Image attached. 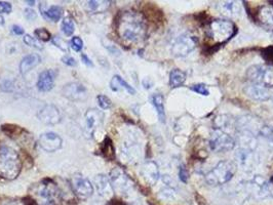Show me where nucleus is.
<instances>
[{"label": "nucleus", "instance_id": "1", "mask_svg": "<svg viewBox=\"0 0 273 205\" xmlns=\"http://www.w3.org/2000/svg\"><path fill=\"white\" fill-rule=\"evenodd\" d=\"M116 33L123 42L128 45H137L147 37V21L138 11H122L116 19Z\"/></svg>", "mask_w": 273, "mask_h": 205}, {"label": "nucleus", "instance_id": "2", "mask_svg": "<svg viewBox=\"0 0 273 205\" xmlns=\"http://www.w3.org/2000/svg\"><path fill=\"white\" fill-rule=\"evenodd\" d=\"M29 193L36 205H61L63 201L62 191L51 179H43L32 185Z\"/></svg>", "mask_w": 273, "mask_h": 205}, {"label": "nucleus", "instance_id": "3", "mask_svg": "<svg viewBox=\"0 0 273 205\" xmlns=\"http://www.w3.org/2000/svg\"><path fill=\"white\" fill-rule=\"evenodd\" d=\"M22 160L16 150L8 146H0V178L12 181L22 170Z\"/></svg>", "mask_w": 273, "mask_h": 205}, {"label": "nucleus", "instance_id": "4", "mask_svg": "<svg viewBox=\"0 0 273 205\" xmlns=\"http://www.w3.org/2000/svg\"><path fill=\"white\" fill-rule=\"evenodd\" d=\"M237 33V27L235 24L227 19H216L210 22L208 27L209 37L221 46L232 39Z\"/></svg>", "mask_w": 273, "mask_h": 205}, {"label": "nucleus", "instance_id": "5", "mask_svg": "<svg viewBox=\"0 0 273 205\" xmlns=\"http://www.w3.org/2000/svg\"><path fill=\"white\" fill-rule=\"evenodd\" d=\"M236 169V164L232 161L222 160L207 173L206 181L211 186H222L232 180Z\"/></svg>", "mask_w": 273, "mask_h": 205}, {"label": "nucleus", "instance_id": "6", "mask_svg": "<svg viewBox=\"0 0 273 205\" xmlns=\"http://www.w3.org/2000/svg\"><path fill=\"white\" fill-rule=\"evenodd\" d=\"M109 180L112 185L113 191L118 195L128 196L133 192L134 183L120 167H115L111 170Z\"/></svg>", "mask_w": 273, "mask_h": 205}, {"label": "nucleus", "instance_id": "7", "mask_svg": "<svg viewBox=\"0 0 273 205\" xmlns=\"http://www.w3.org/2000/svg\"><path fill=\"white\" fill-rule=\"evenodd\" d=\"M198 39L190 33H183L171 43L170 51L176 57H185L189 55L197 47Z\"/></svg>", "mask_w": 273, "mask_h": 205}, {"label": "nucleus", "instance_id": "8", "mask_svg": "<svg viewBox=\"0 0 273 205\" xmlns=\"http://www.w3.org/2000/svg\"><path fill=\"white\" fill-rule=\"evenodd\" d=\"M248 79L254 83L266 87L273 86V66L253 65L247 70Z\"/></svg>", "mask_w": 273, "mask_h": 205}, {"label": "nucleus", "instance_id": "9", "mask_svg": "<svg viewBox=\"0 0 273 205\" xmlns=\"http://www.w3.org/2000/svg\"><path fill=\"white\" fill-rule=\"evenodd\" d=\"M209 145L214 152L225 153L234 149L235 140L225 130L216 128L211 135Z\"/></svg>", "mask_w": 273, "mask_h": 205}, {"label": "nucleus", "instance_id": "10", "mask_svg": "<svg viewBox=\"0 0 273 205\" xmlns=\"http://www.w3.org/2000/svg\"><path fill=\"white\" fill-rule=\"evenodd\" d=\"M104 114L98 109H89L84 115V135L86 138L92 139L96 130L102 125Z\"/></svg>", "mask_w": 273, "mask_h": 205}, {"label": "nucleus", "instance_id": "11", "mask_svg": "<svg viewBox=\"0 0 273 205\" xmlns=\"http://www.w3.org/2000/svg\"><path fill=\"white\" fill-rule=\"evenodd\" d=\"M71 186L75 195L80 199H88L94 193V187L92 183L80 173H76L72 177Z\"/></svg>", "mask_w": 273, "mask_h": 205}, {"label": "nucleus", "instance_id": "12", "mask_svg": "<svg viewBox=\"0 0 273 205\" xmlns=\"http://www.w3.org/2000/svg\"><path fill=\"white\" fill-rule=\"evenodd\" d=\"M38 145L43 151L53 153L62 148L63 141L59 135L50 131V133H45L39 137Z\"/></svg>", "mask_w": 273, "mask_h": 205}, {"label": "nucleus", "instance_id": "13", "mask_svg": "<svg viewBox=\"0 0 273 205\" xmlns=\"http://www.w3.org/2000/svg\"><path fill=\"white\" fill-rule=\"evenodd\" d=\"M243 92L247 95V97L256 102H266L273 97V93L269 87L254 83L246 85Z\"/></svg>", "mask_w": 273, "mask_h": 205}, {"label": "nucleus", "instance_id": "14", "mask_svg": "<svg viewBox=\"0 0 273 205\" xmlns=\"http://www.w3.org/2000/svg\"><path fill=\"white\" fill-rule=\"evenodd\" d=\"M38 118L41 122L48 125H55L61 122V113L55 106L47 105L38 112Z\"/></svg>", "mask_w": 273, "mask_h": 205}, {"label": "nucleus", "instance_id": "15", "mask_svg": "<svg viewBox=\"0 0 273 205\" xmlns=\"http://www.w3.org/2000/svg\"><path fill=\"white\" fill-rule=\"evenodd\" d=\"M63 95L70 101H83L88 97V91L78 82H70L63 87Z\"/></svg>", "mask_w": 273, "mask_h": 205}, {"label": "nucleus", "instance_id": "16", "mask_svg": "<svg viewBox=\"0 0 273 205\" xmlns=\"http://www.w3.org/2000/svg\"><path fill=\"white\" fill-rule=\"evenodd\" d=\"M141 177L149 186H154L160 180V169L154 161H148L144 163L140 170Z\"/></svg>", "mask_w": 273, "mask_h": 205}, {"label": "nucleus", "instance_id": "17", "mask_svg": "<svg viewBox=\"0 0 273 205\" xmlns=\"http://www.w3.org/2000/svg\"><path fill=\"white\" fill-rule=\"evenodd\" d=\"M251 186L253 193L257 198H267L273 196V189L261 175H256V178L251 183Z\"/></svg>", "mask_w": 273, "mask_h": 205}, {"label": "nucleus", "instance_id": "18", "mask_svg": "<svg viewBox=\"0 0 273 205\" xmlns=\"http://www.w3.org/2000/svg\"><path fill=\"white\" fill-rule=\"evenodd\" d=\"M56 78V72L53 69L42 71L37 80V89L42 93H48L52 91L55 86V81Z\"/></svg>", "mask_w": 273, "mask_h": 205}, {"label": "nucleus", "instance_id": "19", "mask_svg": "<svg viewBox=\"0 0 273 205\" xmlns=\"http://www.w3.org/2000/svg\"><path fill=\"white\" fill-rule=\"evenodd\" d=\"M256 21L258 24H260L265 29H273V7L263 5L260 6L256 13Z\"/></svg>", "mask_w": 273, "mask_h": 205}, {"label": "nucleus", "instance_id": "20", "mask_svg": "<svg viewBox=\"0 0 273 205\" xmlns=\"http://www.w3.org/2000/svg\"><path fill=\"white\" fill-rule=\"evenodd\" d=\"M94 183L96 185V189L100 196H102L106 199L112 198L114 191L109 178H107L104 174H99L95 178Z\"/></svg>", "mask_w": 273, "mask_h": 205}, {"label": "nucleus", "instance_id": "21", "mask_svg": "<svg viewBox=\"0 0 273 205\" xmlns=\"http://www.w3.org/2000/svg\"><path fill=\"white\" fill-rule=\"evenodd\" d=\"M39 8L42 16L52 22H57L63 16V8L59 5L48 6L46 3H42Z\"/></svg>", "mask_w": 273, "mask_h": 205}, {"label": "nucleus", "instance_id": "22", "mask_svg": "<svg viewBox=\"0 0 273 205\" xmlns=\"http://www.w3.org/2000/svg\"><path fill=\"white\" fill-rule=\"evenodd\" d=\"M41 63L40 55L36 53H30L26 56H24L20 64V72L22 75H26L27 73L30 72L32 69H34L36 66H38Z\"/></svg>", "mask_w": 273, "mask_h": 205}, {"label": "nucleus", "instance_id": "23", "mask_svg": "<svg viewBox=\"0 0 273 205\" xmlns=\"http://www.w3.org/2000/svg\"><path fill=\"white\" fill-rule=\"evenodd\" d=\"M110 87L113 92H118L120 90H124L129 95H136V90L132 85H129L125 80H123L120 76L115 75L112 77L110 81Z\"/></svg>", "mask_w": 273, "mask_h": 205}, {"label": "nucleus", "instance_id": "24", "mask_svg": "<svg viewBox=\"0 0 273 205\" xmlns=\"http://www.w3.org/2000/svg\"><path fill=\"white\" fill-rule=\"evenodd\" d=\"M151 102H152L153 107L156 110L158 119H160L161 122L164 123L165 122V118H166V115H165V108H164V97L161 94H154L151 97Z\"/></svg>", "mask_w": 273, "mask_h": 205}, {"label": "nucleus", "instance_id": "25", "mask_svg": "<svg viewBox=\"0 0 273 205\" xmlns=\"http://www.w3.org/2000/svg\"><path fill=\"white\" fill-rule=\"evenodd\" d=\"M186 74L185 72L181 71L180 69H172L169 73V86L171 89H179L183 86L186 82Z\"/></svg>", "mask_w": 273, "mask_h": 205}, {"label": "nucleus", "instance_id": "26", "mask_svg": "<svg viewBox=\"0 0 273 205\" xmlns=\"http://www.w3.org/2000/svg\"><path fill=\"white\" fill-rule=\"evenodd\" d=\"M100 152L102 154V156L104 158H106L109 161L114 160L115 158V149L113 143L111 141V139L109 137H106L105 140L103 141V143L101 144V148H100Z\"/></svg>", "mask_w": 273, "mask_h": 205}, {"label": "nucleus", "instance_id": "27", "mask_svg": "<svg viewBox=\"0 0 273 205\" xmlns=\"http://www.w3.org/2000/svg\"><path fill=\"white\" fill-rule=\"evenodd\" d=\"M220 11L225 16H237L240 11L239 4L235 1H225L219 4Z\"/></svg>", "mask_w": 273, "mask_h": 205}, {"label": "nucleus", "instance_id": "28", "mask_svg": "<svg viewBox=\"0 0 273 205\" xmlns=\"http://www.w3.org/2000/svg\"><path fill=\"white\" fill-rule=\"evenodd\" d=\"M33 201L30 198L20 197H1L0 205H32Z\"/></svg>", "mask_w": 273, "mask_h": 205}, {"label": "nucleus", "instance_id": "29", "mask_svg": "<svg viewBox=\"0 0 273 205\" xmlns=\"http://www.w3.org/2000/svg\"><path fill=\"white\" fill-rule=\"evenodd\" d=\"M110 6V1H92L86 2V9L92 12H103Z\"/></svg>", "mask_w": 273, "mask_h": 205}, {"label": "nucleus", "instance_id": "30", "mask_svg": "<svg viewBox=\"0 0 273 205\" xmlns=\"http://www.w3.org/2000/svg\"><path fill=\"white\" fill-rule=\"evenodd\" d=\"M61 28H62V32L70 37L73 35L74 31H75V23H74V20L70 18V17H67L63 20L62 22V25H61Z\"/></svg>", "mask_w": 273, "mask_h": 205}, {"label": "nucleus", "instance_id": "31", "mask_svg": "<svg viewBox=\"0 0 273 205\" xmlns=\"http://www.w3.org/2000/svg\"><path fill=\"white\" fill-rule=\"evenodd\" d=\"M35 36L37 37V39L39 41H43V42H48L52 39V34L51 32L46 28H38L34 31Z\"/></svg>", "mask_w": 273, "mask_h": 205}, {"label": "nucleus", "instance_id": "32", "mask_svg": "<svg viewBox=\"0 0 273 205\" xmlns=\"http://www.w3.org/2000/svg\"><path fill=\"white\" fill-rule=\"evenodd\" d=\"M23 40H24V42L26 43V45L29 46V47L34 48L36 50H42L43 49V46L41 45L40 41L37 38H35V37H32L30 35L26 34V35H24Z\"/></svg>", "mask_w": 273, "mask_h": 205}, {"label": "nucleus", "instance_id": "33", "mask_svg": "<svg viewBox=\"0 0 273 205\" xmlns=\"http://www.w3.org/2000/svg\"><path fill=\"white\" fill-rule=\"evenodd\" d=\"M190 90L193 91L194 93L198 94V95H201L204 97H208L210 95V91H209V87L204 84V83H198V84H194L190 87Z\"/></svg>", "mask_w": 273, "mask_h": 205}, {"label": "nucleus", "instance_id": "34", "mask_svg": "<svg viewBox=\"0 0 273 205\" xmlns=\"http://www.w3.org/2000/svg\"><path fill=\"white\" fill-rule=\"evenodd\" d=\"M97 100H98V104L100 106L101 109H103V110H108L112 107V102L111 100L104 96V95H99L97 97Z\"/></svg>", "mask_w": 273, "mask_h": 205}, {"label": "nucleus", "instance_id": "35", "mask_svg": "<svg viewBox=\"0 0 273 205\" xmlns=\"http://www.w3.org/2000/svg\"><path fill=\"white\" fill-rule=\"evenodd\" d=\"M160 196L164 199V200H171L175 198V192H174V189L172 188H169V187H166L164 189H163L161 193H160Z\"/></svg>", "mask_w": 273, "mask_h": 205}, {"label": "nucleus", "instance_id": "36", "mask_svg": "<svg viewBox=\"0 0 273 205\" xmlns=\"http://www.w3.org/2000/svg\"><path fill=\"white\" fill-rule=\"evenodd\" d=\"M70 45H71V48L73 49L75 51L79 52V51H81V50L83 48V41L80 37L75 36V37H73L71 39Z\"/></svg>", "mask_w": 273, "mask_h": 205}, {"label": "nucleus", "instance_id": "37", "mask_svg": "<svg viewBox=\"0 0 273 205\" xmlns=\"http://www.w3.org/2000/svg\"><path fill=\"white\" fill-rule=\"evenodd\" d=\"M261 53L265 61H267L270 64H273V46L264 49Z\"/></svg>", "mask_w": 273, "mask_h": 205}, {"label": "nucleus", "instance_id": "38", "mask_svg": "<svg viewBox=\"0 0 273 205\" xmlns=\"http://www.w3.org/2000/svg\"><path fill=\"white\" fill-rule=\"evenodd\" d=\"M24 17L28 20V21H34L37 18V13L35 12L34 9L32 8H26L24 10Z\"/></svg>", "mask_w": 273, "mask_h": 205}, {"label": "nucleus", "instance_id": "39", "mask_svg": "<svg viewBox=\"0 0 273 205\" xmlns=\"http://www.w3.org/2000/svg\"><path fill=\"white\" fill-rule=\"evenodd\" d=\"M179 178L183 183H187L189 180V173L188 170L185 168V166H181L179 170Z\"/></svg>", "mask_w": 273, "mask_h": 205}, {"label": "nucleus", "instance_id": "40", "mask_svg": "<svg viewBox=\"0 0 273 205\" xmlns=\"http://www.w3.org/2000/svg\"><path fill=\"white\" fill-rule=\"evenodd\" d=\"M62 62L67 65V66H70V67H75L77 65L76 63V60L73 57V56H70V55H65L62 57Z\"/></svg>", "mask_w": 273, "mask_h": 205}, {"label": "nucleus", "instance_id": "41", "mask_svg": "<svg viewBox=\"0 0 273 205\" xmlns=\"http://www.w3.org/2000/svg\"><path fill=\"white\" fill-rule=\"evenodd\" d=\"M12 7L9 2L0 1V13H9Z\"/></svg>", "mask_w": 273, "mask_h": 205}, {"label": "nucleus", "instance_id": "42", "mask_svg": "<svg viewBox=\"0 0 273 205\" xmlns=\"http://www.w3.org/2000/svg\"><path fill=\"white\" fill-rule=\"evenodd\" d=\"M11 30H12V32L14 34H16V35H24V33H25L24 29L21 26H19V25H13L11 27Z\"/></svg>", "mask_w": 273, "mask_h": 205}, {"label": "nucleus", "instance_id": "43", "mask_svg": "<svg viewBox=\"0 0 273 205\" xmlns=\"http://www.w3.org/2000/svg\"><path fill=\"white\" fill-rule=\"evenodd\" d=\"M81 60H82V62L86 65V66H89V67H94V64H93V62H92V60H91V58H89L88 57V55H86V54H81Z\"/></svg>", "mask_w": 273, "mask_h": 205}, {"label": "nucleus", "instance_id": "44", "mask_svg": "<svg viewBox=\"0 0 273 205\" xmlns=\"http://www.w3.org/2000/svg\"><path fill=\"white\" fill-rule=\"evenodd\" d=\"M263 134H265V135L273 142V128L265 127V128H264V131H263Z\"/></svg>", "mask_w": 273, "mask_h": 205}, {"label": "nucleus", "instance_id": "45", "mask_svg": "<svg viewBox=\"0 0 273 205\" xmlns=\"http://www.w3.org/2000/svg\"><path fill=\"white\" fill-rule=\"evenodd\" d=\"M109 205H126V204H125L124 202L120 201V200H116V199H115V200H112V201L110 202Z\"/></svg>", "mask_w": 273, "mask_h": 205}, {"label": "nucleus", "instance_id": "46", "mask_svg": "<svg viewBox=\"0 0 273 205\" xmlns=\"http://www.w3.org/2000/svg\"><path fill=\"white\" fill-rule=\"evenodd\" d=\"M3 23H4V19L1 16H0V25H2Z\"/></svg>", "mask_w": 273, "mask_h": 205}, {"label": "nucleus", "instance_id": "47", "mask_svg": "<svg viewBox=\"0 0 273 205\" xmlns=\"http://www.w3.org/2000/svg\"><path fill=\"white\" fill-rule=\"evenodd\" d=\"M28 3H30V5H33L35 3V1H27Z\"/></svg>", "mask_w": 273, "mask_h": 205}, {"label": "nucleus", "instance_id": "48", "mask_svg": "<svg viewBox=\"0 0 273 205\" xmlns=\"http://www.w3.org/2000/svg\"><path fill=\"white\" fill-rule=\"evenodd\" d=\"M269 3H271V4H272V6H273V1H270Z\"/></svg>", "mask_w": 273, "mask_h": 205}, {"label": "nucleus", "instance_id": "49", "mask_svg": "<svg viewBox=\"0 0 273 205\" xmlns=\"http://www.w3.org/2000/svg\"><path fill=\"white\" fill-rule=\"evenodd\" d=\"M272 182H273V175H272Z\"/></svg>", "mask_w": 273, "mask_h": 205}, {"label": "nucleus", "instance_id": "50", "mask_svg": "<svg viewBox=\"0 0 273 205\" xmlns=\"http://www.w3.org/2000/svg\"><path fill=\"white\" fill-rule=\"evenodd\" d=\"M272 38H273V35H272Z\"/></svg>", "mask_w": 273, "mask_h": 205}]
</instances>
